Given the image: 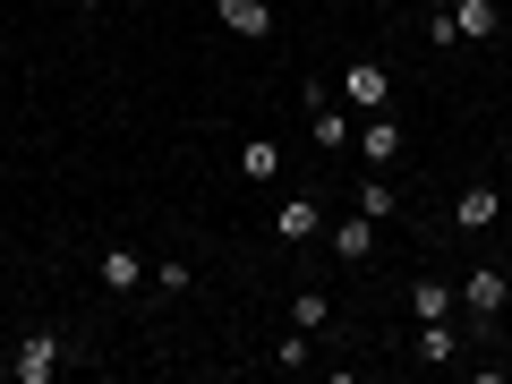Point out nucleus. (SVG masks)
<instances>
[{
    "label": "nucleus",
    "mask_w": 512,
    "mask_h": 384,
    "mask_svg": "<svg viewBox=\"0 0 512 384\" xmlns=\"http://www.w3.org/2000/svg\"><path fill=\"white\" fill-rule=\"evenodd\" d=\"M77 9H103V0H77Z\"/></svg>",
    "instance_id": "412c9836"
},
{
    "label": "nucleus",
    "mask_w": 512,
    "mask_h": 384,
    "mask_svg": "<svg viewBox=\"0 0 512 384\" xmlns=\"http://www.w3.org/2000/svg\"><path fill=\"white\" fill-rule=\"evenodd\" d=\"M461 308H470V333H495V316H504V299H512V282H504V265H470L461 274Z\"/></svg>",
    "instance_id": "f257e3e1"
},
{
    "label": "nucleus",
    "mask_w": 512,
    "mask_h": 384,
    "mask_svg": "<svg viewBox=\"0 0 512 384\" xmlns=\"http://www.w3.org/2000/svg\"><path fill=\"white\" fill-rule=\"evenodd\" d=\"M333 256H342V265H367V256H376V222H367V214L333 222Z\"/></svg>",
    "instance_id": "9b49d317"
},
{
    "label": "nucleus",
    "mask_w": 512,
    "mask_h": 384,
    "mask_svg": "<svg viewBox=\"0 0 512 384\" xmlns=\"http://www.w3.org/2000/svg\"><path fill=\"white\" fill-rule=\"evenodd\" d=\"M308 342H316V333H282V342H274V359H265V367H282V376H299V367H308Z\"/></svg>",
    "instance_id": "f3484780"
},
{
    "label": "nucleus",
    "mask_w": 512,
    "mask_h": 384,
    "mask_svg": "<svg viewBox=\"0 0 512 384\" xmlns=\"http://www.w3.org/2000/svg\"><path fill=\"white\" fill-rule=\"evenodd\" d=\"M453 26H461V43H495L504 35V9L495 0H453Z\"/></svg>",
    "instance_id": "9d476101"
},
{
    "label": "nucleus",
    "mask_w": 512,
    "mask_h": 384,
    "mask_svg": "<svg viewBox=\"0 0 512 384\" xmlns=\"http://www.w3.org/2000/svg\"><path fill=\"white\" fill-rule=\"evenodd\" d=\"M146 282H154V291H188V265H180V256H163V265H154Z\"/></svg>",
    "instance_id": "a211bd4d"
},
{
    "label": "nucleus",
    "mask_w": 512,
    "mask_h": 384,
    "mask_svg": "<svg viewBox=\"0 0 512 384\" xmlns=\"http://www.w3.org/2000/svg\"><path fill=\"white\" fill-rule=\"evenodd\" d=\"M504 376H512V359H504Z\"/></svg>",
    "instance_id": "5701e85b"
},
{
    "label": "nucleus",
    "mask_w": 512,
    "mask_h": 384,
    "mask_svg": "<svg viewBox=\"0 0 512 384\" xmlns=\"http://www.w3.org/2000/svg\"><path fill=\"white\" fill-rule=\"evenodd\" d=\"M291 325H299V333H325V325H333V299H325V291H299V299H291Z\"/></svg>",
    "instance_id": "dca6fc26"
},
{
    "label": "nucleus",
    "mask_w": 512,
    "mask_h": 384,
    "mask_svg": "<svg viewBox=\"0 0 512 384\" xmlns=\"http://www.w3.org/2000/svg\"><path fill=\"white\" fill-rule=\"evenodd\" d=\"M427 9H453V0H427Z\"/></svg>",
    "instance_id": "aec40b11"
},
{
    "label": "nucleus",
    "mask_w": 512,
    "mask_h": 384,
    "mask_svg": "<svg viewBox=\"0 0 512 384\" xmlns=\"http://www.w3.org/2000/svg\"><path fill=\"white\" fill-rule=\"evenodd\" d=\"M495 214H504V197H495V188H461V205H453L461 231H495Z\"/></svg>",
    "instance_id": "f8f14e48"
},
{
    "label": "nucleus",
    "mask_w": 512,
    "mask_h": 384,
    "mask_svg": "<svg viewBox=\"0 0 512 384\" xmlns=\"http://www.w3.org/2000/svg\"><path fill=\"white\" fill-rule=\"evenodd\" d=\"M410 316H419V325H427V316H453V282H436V274L410 282Z\"/></svg>",
    "instance_id": "4468645a"
},
{
    "label": "nucleus",
    "mask_w": 512,
    "mask_h": 384,
    "mask_svg": "<svg viewBox=\"0 0 512 384\" xmlns=\"http://www.w3.org/2000/svg\"><path fill=\"white\" fill-rule=\"evenodd\" d=\"M359 214L367 222H393V171H367V180H359Z\"/></svg>",
    "instance_id": "2eb2a0df"
},
{
    "label": "nucleus",
    "mask_w": 512,
    "mask_h": 384,
    "mask_svg": "<svg viewBox=\"0 0 512 384\" xmlns=\"http://www.w3.org/2000/svg\"><path fill=\"white\" fill-rule=\"evenodd\" d=\"M94 274H103V291H146V256H137V248H103V256H94Z\"/></svg>",
    "instance_id": "6e6552de"
},
{
    "label": "nucleus",
    "mask_w": 512,
    "mask_h": 384,
    "mask_svg": "<svg viewBox=\"0 0 512 384\" xmlns=\"http://www.w3.org/2000/svg\"><path fill=\"white\" fill-rule=\"evenodd\" d=\"M504 154H512V128H504Z\"/></svg>",
    "instance_id": "4be33fe9"
},
{
    "label": "nucleus",
    "mask_w": 512,
    "mask_h": 384,
    "mask_svg": "<svg viewBox=\"0 0 512 384\" xmlns=\"http://www.w3.org/2000/svg\"><path fill=\"white\" fill-rule=\"evenodd\" d=\"M316 231H325V205H316L308 188H291V197L274 205V239H291V248H299V239H316Z\"/></svg>",
    "instance_id": "39448f33"
},
{
    "label": "nucleus",
    "mask_w": 512,
    "mask_h": 384,
    "mask_svg": "<svg viewBox=\"0 0 512 384\" xmlns=\"http://www.w3.org/2000/svg\"><path fill=\"white\" fill-rule=\"evenodd\" d=\"M427 43H436V52H453V43H461V26H453V9H436V18H427Z\"/></svg>",
    "instance_id": "6ab92c4d"
},
{
    "label": "nucleus",
    "mask_w": 512,
    "mask_h": 384,
    "mask_svg": "<svg viewBox=\"0 0 512 384\" xmlns=\"http://www.w3.org/2000/svg\"><path fill=\"white\" fill-rule=\"evenodd\" d=\"M60 359H69V342H60V333H26V342L9 350V376H18V384H52Z\"/></svg>",
    "instance_id": "20e7f679"
},
{
    "label": "nucleus",
    "mask_w": 512,
    "mask_h": 384,
    "mask_svg": "<svg viewBox=\"0 0 512 384\" xmlns=\"http://www.w3.org/2000/svg\"><path fill=\"white\" fill-rule=\"evenodd\" d=\"M333 94H342L350 111H393V69H384V60H350V69L333 77Z\"/></svg>",
    "instance_id": "f03ea898"
},
{
    "label": "nucleus",
    "mask_w": 512,
    "mask_h": 384,
    "mask_svg": "<svg viewBox=\"0 0 512 384\" xmlns=\"http://www.w3.org/2000/svg\"><path fill=\"white\" fill-rule=\"evenodd\" d=\"M419 359H461V325L453 316H427L419 325Z\"/></svg>",
    "instance_id": "ddd939ff"
},
{
    "label": "nucleus",
    "mask_w": 512,
    "mask_h": 384,
    "mask_svg": "<svg viewBox=\"0 0 512 384\" xmlns=\"http://www.w3.org/2000/svg\"><path fill=\"white\" fill-rule=\"evenodd\" d=\"M308 128H316V146H325V154H350V137H359V111H350V103H316Z\"/></svg>",
    "instance_id": "0eeeda50"
},
{
    "label": "nucleus",
    "mask_w": 512,
    "mask_h": 384,
    "mask_svg": "<svg viewBox=\"0 0 512 384\" xmlns=\"http://www.w3.org/2000/svg\"><path fill=\"white\" fill-rule=\"evenodd\" d=\"M0 376H9V367H0Z\"/></svg>",
    "instance_id": "b1692460"
},
{
    "label": "nucleus",
    "mask_w": 512,
    "mask_h": 384,
    "mask_svg": "<svg viewBox=\"0 0 512 384\" xmlns=\"http://www.w3.org/2000/svg\"><path fill=\"white\" fill-rule=\"evenodd\" d=\"M239 180H248V188H274L282 180V146H274V137H248V146H239Z\"/></svg>",
    "instance_id": "1a4fd4ad"
},
{
    "label": "nucleus",
    "mask_w": 512,
    "mask_h": 384,
    "mask_svg": "<svg viewBox=\"0 0 512 384\" xmlns=\"http://www.w3.org/2000/svg\"><path fill=\"white\" fill-rule=\"evenodd\" d=\"M350 154H359L367 171H393V163H402V120H393V111H359V137H350Z\"/></svg>",
    "instance_id": "7ed1b4c3"
},
{
    "label": "nucleus",
    "mask_w": 512,
    "mask_h": 384,
    "mask_svg": "<svg viewBox=\"0 0 512 384\" xmlns=\"http://www.w3.org/2000/svg\"><path fill=\"white\" fill-rule=\"evenodd\" d=\"M214 18H222V35H239V43L274 35V9H265V0H214Z\"/></svg>",
    "instance_id": "423d86ee"
}]
</instances>
